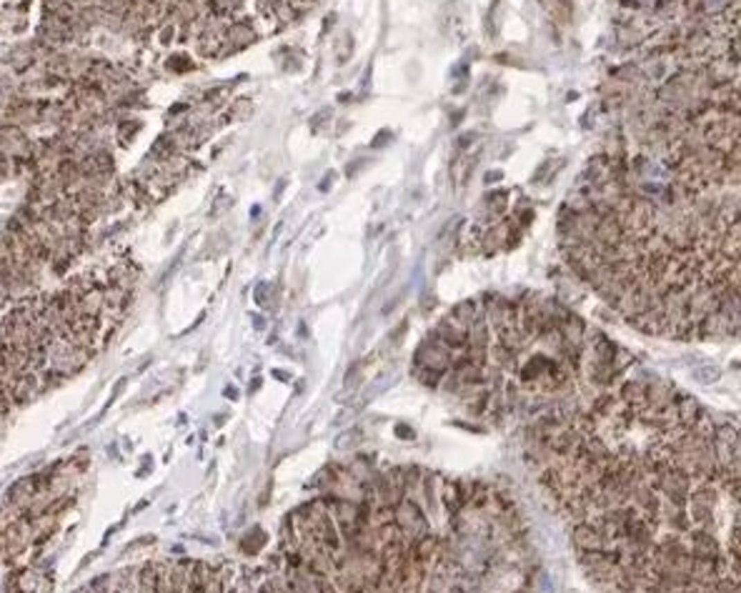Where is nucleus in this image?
Masks as SVG:
<instances>
[{"label": "nucleus", "instance_id": "f257e3e1", "mask_svg": "<svg viewBox=\"0 0 741 593\" xmlns=\"http://www.w3.org/2000/svg\"><path fill=\"white\" fill-rule=\"evenodd\" d=\"M396 513V526H399L401 536H403V541H414L416 536L421 533H426L428 531V518L426 513L419 509V503L411 501V498H403V501L399 503L394 509Z\"/></svg>", "mask_w": 741, "mask_h": 593}, {"label": "nucleus", "instance_id": "f03ea898", "mask_svg": "<svg viewBox=\"0 0 741 593\" xmlns=\"http://www.w3.org/2000/svg\"><path fill=\"white\" fill-rule=\"evenodd\" d=\"M656 493L666 495V501H671V503L686 506V501H689V493H691V478L686 476L684 471L669 466V468H666L661 476H659V483H656Z\"/></svg>", "mask_w": 741, "mask_h": 593}, {"label": "nucleus", "instance_id": "7ed1b4c3", "mask_svg": "<svg viewBox=\"0 0 741 593\" xmlns=\"http://www.w3.org/2000/svg\"><path fill=\"white\" fill-rule=\"evenodd\" d=\"M571 541L576 551H603V541L591 521H578L571 528Z\"/></svg>", "mask_w": 741, "mask_h": 593}, {"label": "nucleus", "instance_id": "20e7f679", "mask_svg": "<svg viewBox=\"0 0 741 593\" xmlns=\"http://www.w3.org/2000/svg\"><path fill=\"white\" fill-rule=\"evenodd\" d=\"M719 376H722V371L716 368V365H704V368H694V378L699 381V383H716L719 381Z\"/></svg>", "mask_w": 741, "mask_h": 593}, {"label": "nucleus", "instance_id": "39448f33", "mask_svg": "<svg viewBox=\"0 0 741 593\" xmlns=\"http://www.w3.org/2000/svg\"><path fill=\"white\" fill-rule=\"evenodd\" d=\"M361 436H363V430L361 428H354V430H348V433H343V436H341V441H336V446H338V448H348V446H356V444H358V441H361Z\"/></svg>", "mask_w": 741, "mask_h": 593}, {"label": "nucleus", "instance_id": "423d86ee", "mask_svg": "<svg viewBox=\"0 0 741 593\" xmlns=\"http://www.w3.org/2000/svg\"><path fill=\"white\" fill-rule=\"evenodd\" d=\"M396 436L403 438V441H411V438H414V428H408L406 423H399L396 426Z\"/></svg>", "mask_w": 741, "mask_h": 593}]
</instances>
